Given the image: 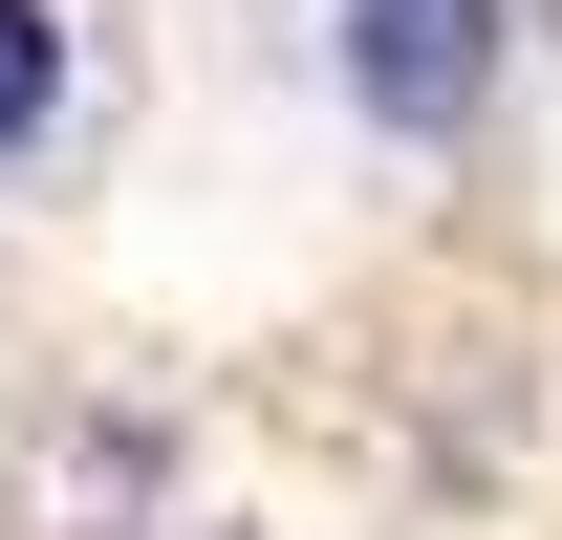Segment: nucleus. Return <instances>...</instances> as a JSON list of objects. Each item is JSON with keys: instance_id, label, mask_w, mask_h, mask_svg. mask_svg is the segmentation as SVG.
Instances as JSON below:
<instances>
[{"instance_id": "obj_1", "label": "nucleus", "mask_w": 562, "mask_h": 540, "mask_svg": "<svg viewBox=\"0 0 562 540\" xmlns=\"http://www.w3.org/2000/svg\"><path fill=\"white\" fill-rule=\"evenodd\" d=\"M325 44H347V109H368L390 151H454V131L497 109V0H347Z\"/></svg>"}, {"instance_id": "obj_2", "label": "nucleus", "mask_w": 562, "mask_h": 540, "mask_svg": "<svg viewBox=\"0 0 562 540\" xmlns=\"http://www.w3.org/2000/svg\"><path fill=\"white\" fill-rule=\"evenodd\" d=\"M87 131V22L66 0H0V173H44Z\"/></svg>"}]
</instances>
